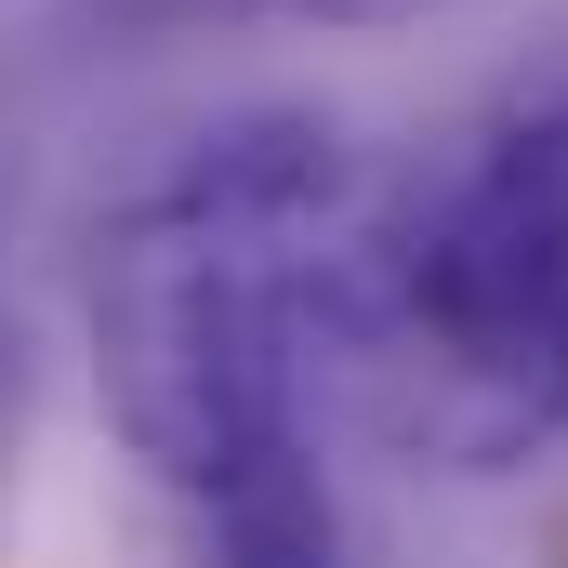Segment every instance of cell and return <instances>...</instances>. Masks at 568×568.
<instances>
[{
    "instance_id": "3957f363",
    "label": "cell",
    "mask_w": 568,
    "mask_h": 568,
    "mask_svg": "<svg viewBox=\"0 0 568 568\" xmlns=\"http://www.w3.org/2000/svg\"><path fill=\"white\" fill-rule=\"evenodd\" d=\"M185 516H199V568H344V503H331L317 424H278L239 463H212L185 489Z\"/></svg>"
},
{
    "instance_id": "5b68a950",
    "label": "cell",
    "mask_w": 568,
    "mask_h": 568,
    "mask_svg": "<svg viewBox=\"0 0 568 568\" xmlns=\"http://www.w3.org/2000/svg\"><path fill=\"white\" fill-rule=\"evenodd\" d=\"M13 449H27V344L0 317V556H13Z\"/></svg>"
},
{
    "instance_id": "7a4b0ae2",
    "label": "cell",
    "mask_w": 568,
    "mask_h": 568,
    "mask_svg": "<svg viewBox=\"0 0 568 568\" xmlns=\"http://www.w3.org/2000/svg\"><path fill=\"white\" fill-rule=\"evenodd\" d=\"M317 397L436 476H516L568 436V53H542L449 172L371 199L317 304Z\"/></svg>"
},
{
    "instance_id": "6da1fadb",
    "label": "cell",
    "mask_w": 568,
    "mask_h": 568,
    "mask_svg": "<svg viewBox=\"0 0 568 568\" xmlns=\"http://www.w3.org/2000/svg\"><path fill=\"white\" fill-rule=\"evenodd\" d=\"M371 172L317 106L199 120L93 225V397L145 476L185 503L252 436L317 424V304L371 225Z\"/></svg>"
},
{
    "instance_id": "277c9868",
    "label": "cell",
    "mask_w": 568,
    "mask_h": 568,
    "mask_svg": "<svg viewBox=\"0 0 568 568\" xmlns=\"http://www.w3.org/2000/svg\"><path fill=\"white\" fill-rule=\"evenodd\" d=\"M265 13L331 27V40H384V27H424V13H449V0H265Z\"/></svg>"
}]
</instances>
